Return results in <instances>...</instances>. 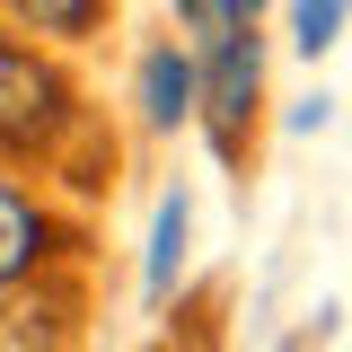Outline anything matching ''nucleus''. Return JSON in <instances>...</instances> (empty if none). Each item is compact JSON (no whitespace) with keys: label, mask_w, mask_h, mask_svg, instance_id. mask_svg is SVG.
Listing matches in <instances>:
<instances>
[{"label":"nucleus","mask_w":352,"mask_h":352,"mask_svg":"<svg viewBox=\"0 0 352 352\" xmlns=\"http://www.w3.org/2000/svg\"><path fill=\"white\" fill-rule=\"evenodd\" d=\"M256 88H264V44H256V27H229L220 44H203V115H212V141H220V150L247 141Z\"/></svg>","instance_id":"1"},{"label":"nucleus","mask_w":352,"mask_h":352,"mask_svg":"<svg viewBox=\"0 0 352 352\" xmlns=\"http://www.w3.org/2000/svg\"><path fill=\"white\" fill-rule=\"evenodd\" d=\"M53 124H62V80L44 71L36 53H18V44L0 36V132L9 141H36Z\"/></svg>","instance_id":"2"},{"label":"nucleus","mask_w":352,"mask_h":352,"mask_svg":"<svg viewBox=\"0 0 352 352\" xmlns=\"http://www.w3.org/2000/svg\"><path fill=\"white\" fill-rule=\"evenodd\" d=\"M194 106H203V71H194V53L150 44V53H141V124H150V132H176V124H194Z\"/></svg>","instance_id":"3"},{"label":"nucleus","mask_w":352,"mask_h":352,"mask_svg":"<svg viewBox=\"0 0 352 352\" xmlns=\"http://www.w3.org/2000/svg\"><path fill=\"white\" fill-rule=\"evenodd\" d=\"M185 229H194V212H185V194H168L159 220H150V256H141V291L150 300H168L176 273H185Z\"/></svg>","instance_id":"4"},{"label":"nucleus","mask_w":352,"mask_h":352,"mask_svg":"<svg viewBox=\"0 0 352 352\" xmlns=\"http://www.w3.org/2000/svg\"><path fill=\"white\" fill-rule=\"evenodd\" d=\"M36 256H44V220L27 212L9 185H0V282H18V273H27Z\"/></svg>","instance_id":"5"},{"label":"nucleus","mask_w":352,"mask_h":352,"mask_svg":"<svg viewBox=\"0 0 352 352\" xmlns=\"http://www.w3.org/2000/svg\"><path fill=\"white\" fill-rule=\"evenodd\" d=\"M344 18H352V0H300L291 9V44L300 53H326V44L344 36Z\"/></svg>","instance_id":"6"},{"label":"nucleus","mask_w":352,"mask_h":352,"mask_svg":"<svg viewBox=\"0 0 352 352\" xmlns=\"http://www.w3.org/2000/svg\"><path fill=\"white\" fill-rule=\"evenodd\" d=\"M9 9L44 36H88V18H97V0H9Z\"/></svg>","instance_id":"7"},{"label":"nucleus","mask_w":352,"mask_h":352,"mask_svg":"<svg viewBox=\"0 0 352 352\" xmlns=\"http://www.w3.org/2000/svg\"><path fill=\"white\" fill-rule=\"evenodd\" d=\"M229 9H238V18H256V9H264V0H229Z\"/></svg>","instance_id":"8"},{"label":"nucleus","mask_w":352,"mask_h":352,"mask_svg":"<svg viewBox=\"0 0 352 352\" xmlns=\"http://www.w3.org/2000/svg\"><path fill=\"white\" fill-rule=\"evenodd\" d=\"M168 352H176V344H168Z\"/></svg>","instance_id":"9"}]
</instances>
